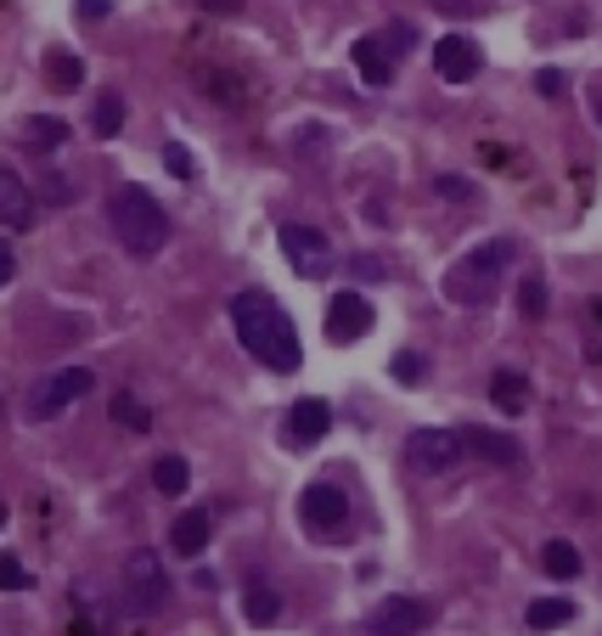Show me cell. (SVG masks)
Instances as JSON below:
<instances>
[{
  "label": "cell",
  "mask_w": 602,
  "mask_h": 636,
  "mask_svg": "<svg viewBox=\"0 0 602 636\" xmlns=\"http://www.w3.org/2000/svg\"><path fill=\"white\" fill-rule=\"evenodd\" d=\"M0 524H7V501H0Z\"/></svg>",
  "instance_id": "cell-39"
},
{
  "label": "cell",
  "mask_w": 602,
  "mask_h": 636,
  "mask_svg": "<svg viewBox=\"0 0 602 636\" xmlns=\"http://www.w3.org/2000/svg\"><path fill=\"white\" fill-rule=\"evenodd\" d=\"M568 620H575V602H568V597H535L529 609H524V625L529 631H557Z\"/></svg>",
  "instance_id": "cell-20"
},
{
  "label": "cell",
  "mask_w": 602,
  "mask_h": 636,
  "mask_svg": "<svg viewBox=\"0 0 602 636\" xmlns=\"http://www.w3.org/2000/svg\"><path fill=\"white\" fill-rule=\"evenodd\" d=\"M152 490H158V496H186V490H192L186 456H158V462H152Z\"/></svg>",
  "instance_id": "cell-21"
},
{
  "label": "cell",
  "mask_w": 602,
  "mask_h": 636,
  "mask_svg": "<svg viewBox=\"0 0 602 636\" xmlns=\"http://www.w3.org/2000/svg\"><path fill=\"white\" fill-rule=\"evenodd\" d=\"M163 602H170V575H163V558L152 547H136L124 558V580H119V609L130 620H152Z\"/></svg>",
  "instance_id": "cell-4"
},
{
  "label": "cell",
  "mask_w": 602,
  "mask_h": 636,
  "mask_svg": "<svg viewBox=\"0 0 602 636\" xmlns=\"http://www.w3.org/2000/svg\"><path fill=\"white\" fill-rule=\"evenodd\" d=\"M204 12H214V17H231V12H243V0H197Z\"/></svg>",
  "instance_id": "cell-36"
},
{
  "label": "cell",
  "mask_w": 602,
  "mask_h": 636,
  "mask_svg": "<svg viewBox=\"0 0 602 636\" xmlns=\"http://www.w3.org/2000/svg\"><path fill=\"white\" fill-rule=\"evenodd\" d=\"M243 614H248V625H277L282 620V591L265 586V580H248L243 586Z\"/></svg>",
  "instance_id": "cell-18"
},
{
  "label": "cell",
  "mask_w": 602,
  "mask_h": 636,
  "mask_svg": "<svg viewBox=\"0 0 602 636\" xmlns=\"http://www.w3.org/2000/svg\"><path fill=\"white\" fill-rule=\"evenodd\" d=\"M597 119H602V96H597Z\"/></svg>",
  "instance_id": "cell-40"
},
{
  "label": "cell",
  "mask_w": 602,
  "mask_h": 636,
  "mask_svg": "<svg viewBox=\"0 0 602 636\" xmlns=\"http://www.w3.org/2000/svg\"><path fill=\"white\" fill-rule=\"evenodd\" d=\"M40 197H46V204H74V181H62L57 170H46L40 175Z\"/></svg>",
  "instance_id": "cell-29"
},
{
  "label": "cell",
  "mask_w": 602,
  "mask_h": 636,
  "mask_svg": "<svg viewBox=\"0 0 602 636\" xmlns=\"http://www.w3.org/2000/svg\"><path fill=\"white\" fill-rule=\"evenodd\" d=\"M490 400H495V406L507 412V417H518V412L529 406V378H524V372H507V366H501V372L490 378Z\"/></svg>",
  "instance_id": "cell-19"
},
{
  "label": "cell",
  "mask_w": 602,
  "mask_h": 636,
  "mask_svg": "<svg viewBox=\"0 0 602 636\" xmlns=\"http://www.w3.org/2000/svg\"><path fill=\"white\" fill-rule=\"evenodd\" d=\"M394 62H400V51L389 46L383 28H372V35H360V40H355V69H360V80L372 85V90L394 85Z\"/></svg>",
  "instance_id": "cell-14"
},
{
  "label": "cell",
  "mask_w": 602,
  "mask_h": 636,
  "mask_svg": "<svg viewBox=\"0 0 602 636\" xmlns=\"http://www.w3.org/2000/svg\"><path fill=\"white\" fill-rule=\"evenodd\" d=\"M462 445L474 451L479 462H495V467H518L524 462L518 440H507V433H495V428H462Z\"/></svg>",
  "instance_id": "cell-15"
},
{
  "label": "cell",
  "mask_w": 602,
  "mask_h": 636,
  "mask_svg": "<svg viewBox=\"0 0 602 636\" xmlns=\"http://www.w3.org/2000/svg\"><path fill=\"white\" fill-rule=\"evenodd\" d=\"M46 80H51V90H79L85 85V62L74 51H51L46 57Z\"/></svg>",
  "instance_id": "cell-22"
},
{
  "label": "cell",
  "mask_w": 602,
  "mask_h": 636,
  "mask_svg": "<svg viewBox=\"0 0 602 636\" xmlns=\"http://www.w3.org/2000/svg\"><path fill=\"white\" fill-rule=\"evenodd\" d=\"M518 310H524L529 321H541V316H546V282H541V277H524V288H518Z\"/></svg>",
  "instance_id": "cell-26"
},
{
  "label": "cell",
  "mask_w": 602,
  "mask_h": 636,
  "mask_svg": "<svg viewBox=\"0 0 602 636\" xmlns=\"http://www.w3.org/2000/svg\"><path fill=\"white\" fill-rule=\"evenodd\" d=\"M209 529H214L209 513H204V507H192V513H181V518L170 524V547H175L181 558H197V552L209 547Z\"/></svg>",
  "instance_id": "cell-16"
},
{
  "label": "cell",
  "mask_w": 602,
  "mask_h": 636,
  "mask_svg": "<svg viewBox=\"0 0 602 636\" xmlns=\"http://www.w3.org/2000/svg\"><path fill=\"white\" fill-rule=\"evenodd\" d=\"M433 192L451 197V204H467V197H474V181H462V175H440V181H433Z\"/></svg>",
  "instance_id": "cell-32"
},
{
  "label": "cell",
  "mask_w": 602,
  "mask_h": 636,
  "mask_svg": "<svg viewBox=\"0 0 602 636\" xmlns=\"http://www.w3.org/2000/svg\"><path fill=\"white\" fill-rule=\"evenodd\" d=\"M17 142H23V152H57L62 142H69V124L51 119V113H35V119H23Z\"/></svg>",
  "instance_id": "cell-17"
},
{
  "label": "cell",
  "mask_w": 602,
  "mask_h": 636,
  "mask_svg": "<svg viewBox=\"0 0 602 636\" xmlns=\"http://www.w3.org/2000/svg\"><path fill=\"white\" fill-rule=\"evenodd\" d=\"M108 231H113V243L124 254H136V259H152L163 243H170V209L158 204V197L136 181H119L108 192Z\"/></svg>",
  "instance_id": "cell-2"
},
{
  "label": "cell",
  "mask_w": 602,
  "mask_h": 636,
  "mask_svg": "<svg viewBox=\"0 0 602 636\" xmlns=\"http://www.w3.org/2000/svg\"><path fill=\"white\" fill-rule=\"evenodd\" d=\"M35 220H40V192L0 163V225H7V231H28Z\"/></svg>",
  "instance_id": "cell-11"
},
{
  "label": "cell",
  "mask_w": 602,
  "mask_h": 636,
  "mask_svg": "<svg viewBox=\"0 0 602 636\" xmlns=\"http://www.w3.org/2000/svg\"><path fill=\"white\" fill-rule=\"evenodd\" d=\"M383 35H389V46H394L400 57H406V51L417 46V28H411V23H389V28H383Z\"/></svg>",
  "instance_id": "cell-33"
},
{
  "label": "cell",
  "mask_w": 602,
  "mask_h": 636,
  "mask_svg": "<svg viewBox=\"0 0 602 636\" xmlns=\"http://www.w3.org/2000/svg\"><path fill=\"white\" fill-rule=\"evenodd\" d=\"M541 563H546L552 580H575V575H580V552L568 547V541H546V547H541Z\"/></svg>",
  "instance_id": "cell-23"
},
{
  "label": "cell",
  "mask_w": 602,
  "mask_h": 636,
  "mask_svg": "<svg viewBox=\"0 0 602 636\" xmlns=\"http://www.w3.org/2000/svg\"><path fill=\"white\" fill-rule=\"evenodd\" d=\"M231 327H237L243 350H248L259 366H271V372H298V366H305L298 327H293V316L277 305L271 293L243 288L237 298H231Z\"/></svg>",
  "instance_id": "cell-1"
},
{
  "label": "cell",
  "mask_w": 602,
  "mask_h": 636,
  "mask_svg": "<svg viewBox=\"0 0 602 636\" xmlns=\"http://www.w3.org/2000/svg\"><path fill=\"white\" fill-rule=\"evenodd\" d=\"M277 243H282V254L293 259V271L305 277V282H316V277L332 271V243L321 237L316 225H293V220H287V225L277 231Z\"/></svg>",
  "instance_id": "cell-7"
},
{
  "label": "cell",
  "mask_w": 602,
  "mask_h": 636,
  "mask_svg": "<svg viewBox=\"0 0 602 636\" xmlns=\"http://www.w3.org/2000/svg\"><path fill=\"white\" fill-rule=\"evenodd\" d=\"M355 277H366V282H383V277H389V265H383V259H372V254H360V259H355Z\"/></svg>",
  "instance_id": "cell-34"
},
{
  "label": "cell",
  "mask_w": 602,
  "mask_h": 636,
  "mask_svg": "<svg viewBox=\"0 0 602 636\" xmlns=\"http://www.w3.org/2000/svg\"><path fill=\"white\" fill-rule=\"evenodd\" d=\"M79 17L85 23H102L108 17V0H79Z\"/></svg>",
  "instance_id": "cell-37"
},
{
  "label": "cell",
  "mask_w": 602,
  "mask_h": 636,
  "mask_svg": "<svg viewBox=\"0 0 602 636\" xmlns=\"http://www.w3.org/2000/svg\"><path fill=\"white\" fill-rule=\"evenodd\" d=\"M518 259V248L507 237H495L484 248H467L451 271H445V298L451 305H490V298L501 293V282H507V265Z\"/></svg>",
  "instance_id": "cell-3"
},
{
  "label": "cell",
  "mask_w": 602,
  "mask_h": 636,
  "mask_svg": "<svg viewBox=\"0 0 602 636\" xmlns=\"http://www.w3.org/2000/svg\"><path fill=\"white\" fill-rule=\"evenodd\" d=\"M113 417H119L130 433H147V428H152V412L142 406L136 394H113Z\"/></svg>",
  "instance_id": "cell-25"
},
{
  "label": "cell",
  "mask_w": 602,
  "mask_h": 636,
  "mask_svg": "<svg viewBox=\"0 0 602 636\" xmlns=\"http://www.w3.org/2000/svg\"><path fill=\"white\" fill-rule=\"evenodd\" d=\"M535 90H541V96H557V90H563V74H557V69H541V74H535Z\"/></svg>",
  "instance_id": "cell-35"
},
{
  "label": "cell",
  "mask_w": 602,
  "mask_h": 636,
  "mask_svg": "<svg viewBox=\"0 0 602 636\" xmlns=\"http://www.w3.org/2000/svg\"><path fill=\"white\" fill-rule=\"evenodd\" d=\"M428 620H433L428 602H417V597H383L366 625H372V636H417Z\"/></svg>",
  "instance_id": "cell-12"
},
{
  "label": "cell",
  "mask_w": 602,
  "mask_h": 636,
  "mask_svg": "<svg viewBox=\"0 0 602 636\" xmlns=\"http://www.w3.org/2000/svg\"><path fill=\"white\" fill-rule=\"evenodd\" d=\"M462 433H451V428H417L411 440H406V462L417 467V474H445V467H456L462 462Z\"/></svg>",
  "instance_id": "cell-8"
},
{
  "label": "cell",
  "mask_w": 602,
  "mask_h": 636,
  "mask_svg": "<svg viewBox=\"0 0 602 636\" xmlns=\"http://www.w3.org/2000/svg\"><path fill=\"white\" fill-rule=\"evenodd\" d=\"M7 282H12V248L0 243V288H7Z\"/></svg>",
  "instance_id": "cell-38"
},
{
  "label": "cell",
  "mask_w": 602,
  "mask_h": 636,
  "mask_svg": "<svg viewBox=\"0 0 602 636\" xmlns=\"http://www.w3.org/2000/svg\"><path fill=\"white\" fill-rule=\"evenodd\" d=\"M422 378H428V360L417 350H400L394 355V383H422Z\"/></svg>",
  "instance_id": "cell-28"
},
{
  "label": "cell",
  "mask_w": 602,
  "mask_h": 636,
  "mask_svg": "<svg viewBox=\"0 0 602 636\" xmlns=\"http://www.w3.org/2000/svg\"><path fill=\"white\" fill-rule=\"evenodd\" d=\"M327 147V130L321 124H298L293 130V152H321Z\"/></svg>",
  "instance_id": "cell-31"
},
{
  "label": "cell",
  "mask_w": 602,
  "mask_h": 636,
  "mask_svg": "<svg viewBox=\"0 0 602 636\" xmlns=\"http://www.w3.org/2000/svg\"><path fill=\"white\" fill-rule=\"evenodd\" d=\"M35 580H28V568L17 552H0V591H28Z\"/></svg>",
  "instance_id": "cell-27"
},
{
  "label": "cell",
  "mask_w": 602,
  "mask_h": 636,
  "mask_svg": "<svg viewBox=\"0 0 602 636\" xmlns=\"http://www.w3.org/2000/svg\"><path fill=\"white\" fill-rule=\"evenodd\" d=\"M90 124H96V136H119V130H124V96H119V90L96 96V113H90Z\"/></svg>",
  "instance_id": "cell-24"
},
{
  "label": "cell",
  "mask_w": 602,
  "mask_h": 636,
  "mask_svg": "<svg viewBox=\"0 0 602 636\" xmlns=\"http://www.w3.org/2000/svg\"><path fill=\"white\" fill-rule=\"evenodd\" d=\"M96 389V378L85 372V366H62V372H51L40 389H35V400H28V417L35 423H51L57 412H69L74 400H85Z\"/></svg>",
  "instance_id": "cell-6"
},
{
  "label": "cell",
  "mask_w": 602,
  "mask_h": 636,
  "mask_svg": "<svg viewBox=\"0 0 602 636\" xmlns=\"http://www.w3.org/2000/svg\"><path fill=\"white\" fill-rule=\"evenodd\" d=\"M298 518H305L310 535L327 541V535H339L349 524V496L332 479H316V485H305V496H298Z\"/></svg>",
  "instance_id": "cell-5"
},
{
  "label": "cell",
  "mask_w": 602,
  "mask_h": 636,
  "mask_svg": "<svg viewBox=\"0 0 602 636\" xmlns=\"http://www.w3.org/2000/svg\"><path fill=\"white\" fill-rule=\"evenodd\" d=\"M484 69V51L474 35H445V40H433V74H440L445 85H467Z\"/></svg>",
  "instance_id": "cell-9"
},
{
  "label": "cell",
  "mask_w": 602,
  "mask_h": 636,
  "mask_svg": "<svg viewBox=\"0 0 602 636\" xmlns=\"http://www.w3.org/2000/svg\"><path fill=\"white\" fill-rule=\"evenodd\" d=\"M163 170L181 175V181H192V152H186L181 142H163Z\"/></svg>",
  "instance_id": "cell-30"
},
{
  "label": "cell",
  "mask_w": 602,
  "mask_h": 636,
  "mask_svg": "<svg viewBox=\"0 0 602 636\" xmlns=\"http://www.w3.org/2000/svg\"><path fill=\"white\" fill-rule=\"evenodd\" d=\"M327 428H332V406L310 394V400H298V406L287 412V423H282V445H287V451H310V445L327 440Z\"/></svg>",
  "instance_id": "cell-10"
},
{
  "label": "cell",
  "mask_w": 602,
  "mask_h": 636,
  "mask_svg": "<svg viewBox=\"0 0 602 636\" xmlns=\"http://www.w3.org/2000/svg\"><path fill=\"white\" fill-rule=\"evenodd\" d=\"M366 332H372V305H366L360 293H339L327 305V339L332 344H360Z\"/></svg>",
  "instance_id": "cell-13"
}]
</instances>
